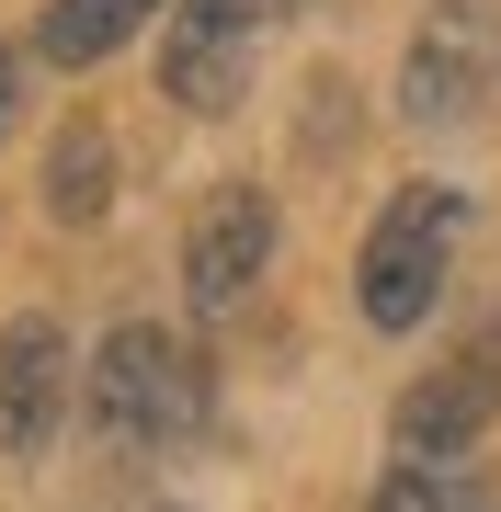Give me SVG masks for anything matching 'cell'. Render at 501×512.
Segmentation results:
<instances>
[{
    "instance_id": "6da1fadb",
    "label": "cell",
    "mask_w": 501,
    "mask_h": 512,
    "mask_svg": "<svg viewBox=\"0 0 501 512\" xmlns=\"http://www.w3.org/2000/svg\"><path fill=\"white\" fill-rule=\"evenodd\" d=\"M80 399H92V433L126 444V456H171V444L205 433V365L171 330H149V319H126L92 353V387H80Z\"/></svg>"
},
{
    "instance_id": "7a4b0ae2",
    "label": "cell",
    "mask_w": 501,
    "mask_h": 512,
    "mask_svg": "<svg viewBox=\"0 0 501 512\" xmlns=\"http://www.w3.org/2000/svg\"><path fill=\"white\" fill-rule=\"evenodd\" d=\"M456 228H467V194L456 183H399L388 205H376L365 251H353V308H365L376 330H422L433 296H445Z\"/></svg>"
},
{
    "instance_id": "3957f363",
    "label": "cell",
    "mask_w": 501,
    "mask_h": 512,
    "mask_svg": "<svg viewBox=\"0 0 501 512\" xmlns=\"http://www.w3.org/2000/svg\"><path fill=\"white\" fill-rule=\"evenodd\" d=\"M285 23V0H171V35H160V92L183 114H228L251 92V57Z\"/></svg>"
},
{
    "instance_id": "277c9868",
    "label": "cell",
    "mask_w": 501,
    "mask_h": 512,
    "mask_svg": "<svg viewBox=\"0 0 501 512\" xmlns=\"http://www.w3.org/2000/svg\"><path fill=\"white\" fill-rule=\"evenodd\" d=\"M501 92V0H433L399 69V114L410 126H456Z\"/></svg>"
},
{
    "instance_id": "5b68a950",
    "label": "cell",
    "mask_w": 501,
    "mask_h": 512,
    "mask_svg": "<svg viewBox=\"0 0 501 512\" xmlns=\"http://www.w3.org/2000/svg\"><path fill=\"white\" fill-rule=\"evenodd\" d=\"M501 421V330H467V342L433 365L422 387L399 399V421H388V456H422V467H456L467 444H479Z\"/></svg>"
},
{
    "instance_id": "8992f818",
    "label": "cell",
    "mask_w": 501,
    "mask_h": 512,
    "mask_svg": "<svg viewBox=\"0 0 501 512\" xmlns=\"http://www.w3.org/2000/svg\"><path fill=\"white\" fill-rule=\"evenodd\" d=\"M274 274V205H262L251 183H217L194 205V228H183V285H194V308L217 319V308H240V296Z\"/></svg>"
},
{
    "instance_id": "52a82bcc",
    "label": "cell",
    "mask_w": 501,
    "mask_h": 512,
    "mask_svg": "<svg viewBox=\"0 0 501 512\" xmlns=\"http://www.w3.org/2000/svg\"><path fill=\"white\" fill-rule=\"evenodd\" d=\"M57 410H69V330L57 319H12L0 330V444L12 456H46Z\"/></svg>"
},
{
    "instance_id": "ba28073f",
    "label": "cell",
    "mask_w": 501,
    "mask_h": 512,
    "mask_svg": "<svg viewBox=\"0 0 501 512\" xmlns=\"http://www.w3.org/2000/svg\"><path fill=\"white\" fill-rule=\"evenodd\" d=\"M114 205V137L80 114V126H57V160H46V217L57 228H92Z\"/></svg>"
},
{
    "instance_id": "9c48e42d",
    "label": "cell",
    "mask_w": 501,
    "mask_h": 512,
    "mask_svg": "<svg viewBox=\"0 0 501 512\" xmlns=\"http://www.w3.org/2000/svg\"><path fill=\"white\" fill-rule=\"evenodd\" d=\"M160 0H46V23H35V57H57V69H92V57H114L149 23Z\"/></svg>"
},
{
    "instance_id": "30bf717a",
    "label": "cell",
    "mask_w": 501,
    "mask_h": 512,
    "mask_svg": "<svg viewBox=\"0 0 501 512\" xmlns=\"http://www.w3.org/2000/svg\"><path fill=\"white\" fill-rule=\"evenodd\" d=\"M376 512H467V490H456V467L399 456V467H388V490H376Z\"/></svg>"
},
{
    "instance_id": "8fae6325",
    "label": "cell",
    "mask_w": 501,
    "mask_h": 512,
    "mask_svg": "<svg viewBox=\"0 0 501 512\" xmlns=\"http://www.w3.org/2000/svg\"><path fill=\"white\" fill-rule=\"evenodd\" d=\"M12 114H23V57L0 46V126H12Z\"/></svg>"
}]
</instances>
